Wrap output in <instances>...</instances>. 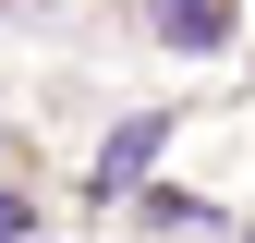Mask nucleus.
Returning <instances> with one entry per match:
<instances>
[{
    "mask_svg": "<svg viewBox=\"0 0 255 243\" xmlns=\"http://www.w3.org/2000/svg\"><path fill=\"white\" fill-rule=\"evenodd\" d=\"M158 37L170 49H219L231 37V0H158Z\"/></svg>",
    "mask_w": 255,
    "mask_h": 243,
    "instance_id": "nucleus-2",
    "label": "nucleus"
},
{
    "mask_svg": "<svg viewBox=\"0 0 255 243\" xmlns=\"http://www.w3.org/2000/svg\"><path fill=\"white\" fill-rule=\"evenodd\" d=\"M24 231H37V207H24V195H0V243H24Z\"/></svg>",
    "mask_w": 255,
    "mask_h": 243,
    "instance_id": "nucleus-3",
    "label": "nucleus"
},
{
    "mask_svg": "<svg viewBox=\"0 0 255 243\" xmlns=\"http://www.w3.org/2000/svg\"><path fill=\"white\" fill-rule=\"evenodd\" d=\"M158 134H170V122H122V134L98 146V170H85V195H122V182H146V158H158Z\"/></svg>",
    "mask_w": 255,
    "mask_h": 243,
    "instance_id": "nucleus-1",
    "label": "nucleus"
}]
</instances>
